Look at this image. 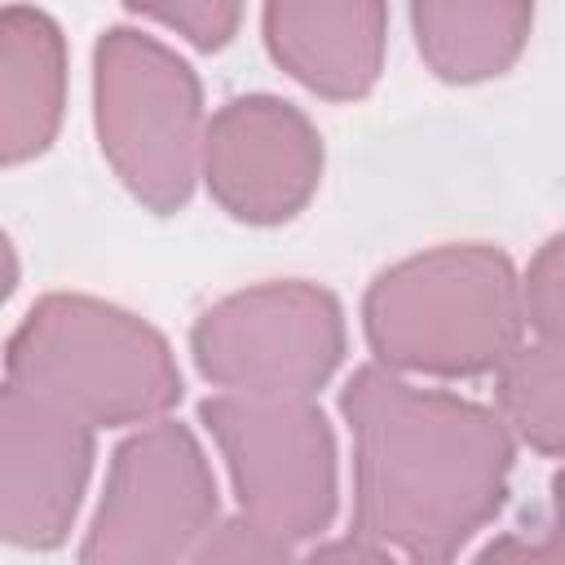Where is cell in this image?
I'll list each match as a JSON object with an SVG mask.
<instances>
[{
	"label": "cell",
	"mask_w": 565,
	"mask_h": 565,
	"mask_svg": "<svg viewBox=\"0 0 565 565\" xmlns=\"http://www.w3.org/2000/svg\"><path fill=\"white\" fill-rule=\"evenodd\" d=\"M340 411L353 433V539L437 565L499 516L516 446L494 411L384 366H358Z\"/></svg>",
	"instance_id": "6da1fadb"
},
{
	"label": "cell",
	"mask_w": 565,
	"mask_h": 565,
	"mask_svg": "<svg viewBox=\"0 0 565 565\" xmlns=\"http://www.w3.org/2000/svg\"><path fill=\"white\" fill-rule=\"evenodd\" d=\"M362 327L388 371L486 375L521 344L525 327L512 260L490 243H446L406 256L371 282Z\"/></svg>",
	"instance_id": "7a4b0ae2"
},
{
	"label": "cell",
	"mask_w": 565,
	"mask_h": 565,
	"mask_svg": "<svg viewBox=\"0 0 565 565\" xmlns=\"http://www.w3.org/2000/svg\"><path fill=\"white\" fill-rule=\"evenodd\" d=\"M4 371L93 428L150 424L181 402L168 340L146 318L97 296L53 291L35 300L4 344Z\"/></svg>",
	"instance_id": "3957f363"
},
{
	"label": "cell",
	"mask_w": 565,
	"mask_h": 565,
	"mask_svg": "<svg viewBox=\"0 0 565 565\" xmlns=\"http://www.w3.org/2000/svg\"><path fill=\"white\" fill-rule=\"evenodd\" d=\"M93 115L128 194L159 216L185 207L203 154V93L190 62L154 35L110 26L93 53Z\"/></svg>",
	"instance_id": "277c9868"
},
{
	"label": "cell",
	"mask_w": 565,
	"mask_h": 565,
	"mask_svg": "<svg viewBox=\"0 0 565 565\" xmlns=\"http://www.w3.org/2000/svg\"><path fill=\"white\" fill-rule=\"evenodd\" d=\"M225 455L238 508L282 543L313 539L335 516V437L309 397L221 393L199 406Z\"/></svg>",
	"instance_id": "5b68a950"
},
{
	"label": "cell",
	"mask_w": 565,
	"mask_h": 565,
	"mask_svg": "<svg viewBox=\"0 0 565 565\" xmlns=\"http://www.w3.org/2000/svg\"><path fill=\"white\" fill-rule=\"evenodd\" d=\"M190 353L216 388L313 397L344 358V313L318 282H260L203 309Z\"/></svg>",
	"instance_id": "8992f818"
},
{
	"label": "cell",
	"mask_w": 565,
	"mask_h": 565,
	"mask_svg": "<svg viewBox=\"0 0 565 565\" xmlns=\"http://www.w3.org/2000/svg\"><path fill=\"white\" fill-rule=\"evenodd\" d=\"M216 477L203 446L185 424L159 415L110 455L106 490L79 556L97 565L190 561L216 525Z\"/></svg>",
	"instance_id": "52a82bcc"
},
{
	"label": "cell",
	"mask_w": 565,
	"mask_h": 565,
	"mask_svg": "<svg viewBox=\"0 0 565 565\" xmlns=\"http://www.w3.org/2000/svg\"><path fill=\"white\" fill-rule=\"evenodd\" d=\"M199 168L212 199L234 221L282 225L322 181V137L291 102L247 93L212 115Z\"/></svg>",
	"instance_id": "ba28073f"
},
{
	"label": "cell",
	"mask_w": 565,
	"mask_h": 565,
	"mask_svg": "<svg viewBox=\"0 0 565 565\" xmlns=\"http://www.w3.org/2000/svg\"><path fill=\"white\" fill-rule=\"evenodd\" d=\"M93 472V424L0 384V543L57 547Z\"/></svg>",
	"instance_id": "9c48e42d"
},
{
	"label": "cell",
	"mask_w": 565,
	"mask_h": 565,
	"mask_svg": "<svg viewBox=\"0 0 565 565\" xmlns=\"http://www.w3.org/2000/svg\"><path fill=\"white\" fill-rule=\"evenodd\" d=\"M388 0H265L269 57L327 102H358L384 66Z\"/></svg>",
	"instance_id": "30bf717a"
},
{
	"label": "cell",
	"mask_w": 565,
	"mask_h": 565,
	"mask_svg": "<svg viewBox=\"0 0 565 565\" xmlns=\"http://www.w3.org/2000/svg\"><path fill=\"white\" fill-rule=\"evenodd\" d=\"M66 106V40L35 4L0 9V168L49 150Z\"/></svg>",
	"instance_id": "8fae6325"
},
{
	"label": "cell",
	"mask_w": 565,
	"mask_h": 565,
	"mask_svg": "<svg viewBox=\"0 0 565 565\" xmlns=\"http://www.w3.org/2000/svg\"><path fill=\"white\" fill-rule=\"evenodd\" d=\"M415 44L446 84L503 75L534 26V0H411Z\"/></svg>",
	"instance_id": "7c38bea8"
},
{
	"label": "cell",
	"mask_w": 565,
	"mask_h": 565,
	"mask_svg": "<svg viewBox=\"0 0 565 565\" xmlns=\"http://www.w3.org/2000/svg\"><path fill=\"white\" fill-rule=\"evenodd\" d=\"M499 411L503 424L530 441L539 455H561L565 437V411H561V344L556 340H530L516 344L499 366Z\"/></svg>",
	"instance_id": "4fadbf2b"
},
{
	"label": "cell",
	"mask_w": 565,
	"mask_h": 565,
	"mask_svg": "<svg viewBox=\"0 0 565 565\" xmlns=\"http://www.w3.org/2000/svg\"><path fill=\"white\" fill-rule=\"evenodd\" d=\"M124 4L141 18L172 26L194 49H207V53L225 49L243 18V0H124Z\"/></svg>",
	"instance_id": "5bb4252c"
},
{
	"label": "cell",
	"mask_w": 565,
	"mask_h": 565,
	"mask_svg": "<svg viewBox=\"0 0 565 565\" xmlns=\"http://www.w3.org/2000/svg\"><path fill=\"white\" fill-rule=\"evenodd\" d=\"M521 287V318L539 331V340L561 344V238H547L543 252L530 260Z\"/></svg>",
	"instance_id": "9a60e30c"
},
{
	"label": "cell",
	"mask_w": 565,
	"mask_h": 565,
	"mask_svg": "<svg viewBox=\"0 0 565 565\" xmlns=\"http://www.w3.org/2000/svg\"><path fill=\"white\" fill-rule=\"evenodd\" d=\"M282 556H291V543L274 539L247 516H234L225 525H212L190 561H282Z\"/></svg>",
	"instance_id": "2e32d148"
},
{
	"label": "cell",
	"mask_w": 565,
	"mask_h": 565,
	"mask_svg": "<svg viewBox=\"0 0 565 565\" xmlns=\"http://www.w3.org/2000/svg\"><path fill=\"white\" fill-rule=\"evenodd\" d=\"M13 287H18V256H13V243L0 230V305L13 296Z\"/></svg>",
	"instance_id": "e0dca14e"
}]
</instances>
